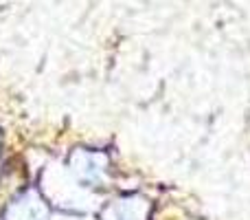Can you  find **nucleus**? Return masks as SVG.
I'll use <instances>...</instances> for the list:
<instances>
[{"label": "nucleus", "mask_w": 250, "mask_h": 220, "mask_svg": "<svg viewBox=\"0 0 250 220\" xmlns=\"http://www.w3.org/2000/svg\"><path fill=\"white\" fill-rule=\"evenodd\" d=\"M26 218H33V220H46V209L42 207L35 196H22L20 200L9 207L7 212V220H26Z\"/></svg>", "instance_id": "obj_1"}]
</instances>
